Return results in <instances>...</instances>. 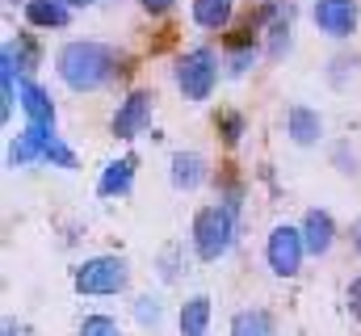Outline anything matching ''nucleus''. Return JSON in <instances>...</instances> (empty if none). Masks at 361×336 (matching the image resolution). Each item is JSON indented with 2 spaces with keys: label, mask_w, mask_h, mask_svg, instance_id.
Returning a JSON list of instances; mask_svg holds the SVG:
<instances>
[{
  "label": "nucleus",
  "mask_w": 361,
  "mask_h": 336,
  "mask_svg": "<svg viewBox=\"0 0 361 336\" xmlns=\"http://www.w3.org/2000/svg\"><path fill=\"white\" fill-rule=\"evenodd\" d=\"M349 244H353V252L361 256V219H353V223H349Z\"/></svg>",
  "instance_id": "28"
},
{
  "label": "nucleus",
  "mask_w": 361,
  "mask_h": 336,
  "mask_svg": "<svg viewBox=\"0 0 361 336\" xmlns=\"http://www.w3.org/2000/svg\"><path fill=\"white\" fill-rule=\"evenodd\" d=\"M21 118L34 122V126H55V101H51V88L38 84L34 76L21 80Z\"/></svg>",
  "instance_id": "14"
},
{
  "label": "nucleus",
  "mask_w": 361,
  "mask_h": 336,
  "mask_svg": "<svg viewBox=\"0 0 361 336\" xmlns=\"http://www.w3.org/2000/svg\"><path fill=\"white\" fill-rule=\"evenodd\" d=\"M302 240H307V256L311 260H324L328 252L336 248V219H332V210H324V206H311L307 215H302Z\"/></svg>",
  "instance_id": "11"
},
{
  "label": "nucleus",
  "mask_w": 361,
  "mask_h": 336,
  "mask_svg": "<svg viewBox=\"0 0 361 336\" xmlns=\"http://www.w3.org/2000/svg\"><path fill=\"white\" fill-rule=\"evenodd\" d=\"M214 131H219V139H223L227 148H240V139H244L248 122H244V114H240V109H223V114L214 118Z\"/></svg>",
  "instance_id": "23"
},
{
  "label": "nucleus",
  "mask_w": 361,
  "mask_h": 336,
  "mask_svg": "<svg viewBox=\"0 0 361 336\" xmlns=\"http://www.w3.org/2000/svg\"><path fill=\"white\" fill-rule=\"evenodd\" d=\"M42 164L63 168V172H76V168H80V156H76V148L55 131V135H51V143H47V152H42Z\"/></svg>",
  "instance_id": "22"
},
{
  "label": "nucleus",
  "mask_w": 361,
  "mask_h": 336,
  "mask_svg": "<svg viewBox=\"0 0 361 336\" xmlns=\"http://www.w3.org/2000/svg\"><path fill=\"white\" fill-rule=\"evenodd\" d=\"M302 260H307V240H302V227L298 223H277L265 236V265H269L273 277H298L302 273Z\"/></svg>",
  "instance_id": "5"
},
{
  "label": "nucleus",
  "mask_w": 361,
  "mask_h": 336,
  "mask_svg": "<svg viewBox=\"0 0 361 336\" xmlns=\"http://www.w3.org/2000/svg\"><path fill=\"white\" fill-rule=\"evenodd\" d=\"M357 72H361V55L357 51H336V55L328 59V68H324V80L332 84L336 92H345L349 84L357 80Z\"/></svg>",
  "instance_id": "19"
},
{
  "label": "nucleus",
  "mask_w": 361,
  "mask_h": 336,
  "mask_svg": "<svg viewBox=\"0 0 361 336\" xmlns=\"http://www.w3.org/2000/svg\"><path fill=\"white\" fill-rule=\"evenodd\" d=\"M72 4H63V0H25L21 4V17H25V25L30 30H42V34H51V30H68L72 25Z\"/></svg>",
  "instance_id": "13"
},
{
  "label": "nucleus",
  "mask_w": 361,
  "mask_h": 336,
  "mask_svg": "<svg viewBox=\"0 0 361 336\" xmlns=\"http://www.w3.org/2000/svg\"><path fill=\"white\" fill-rule=\"evenodd\" d=\"M235 240H240V210L235 206L206 202V206L193 210V219H189V252L202 265L223 260L227 252L235 248Z\"/></svg>",
  "instance_id": "2"
},
{
  "label": "nucleus",
  "mask_w": 361,
  "mask_h": 336,
  "mask_svg": "<svg viewBox=\"0 0 361 336\" xmlns=\"http://www.w3.org/2000/svg\"><path fill=\"white\" fill-rule=\"evenodd\" d=\"M206 181H210V160H206L202 152L180 148V152L169 156V185H173L177 193H197Z\"/></svg>",
  "instance_id": "9"
},
{
  "label": "nucleus",
  "mask_w": 361,
  "mask_h": 336,
  "mask_svg": "<svg viewBox=\"0 0 361 336\" xmlns=\"http://www.w3.org/2000/svg\"><path fill=\"white\" fill-rule=\"evenodd\" d=\"M0 336H30V332H25V328H21L17 320H4V328H0Z\"/></svg>",
  "instance_id": "29"
},
{
  "label": "nucleus",
  "mask_w": 361,
  "mask_h": 336,
  "mask_svg": "<svg viewBox=\"0 0 361 336\" xmlns=\"http://www.w3.org/2000/svg\"><path fill=\"white\" fill-rule=\"evenodd\" d=\"M311 21L324 38L332 42H349L357 34L361 4L357 0H311Z\"/></svg>",
  "instance_id": "7"
},
{
  "label": "nucleus",
  "mask_w": 361,
  "mask_h": 336,
  "mask_svg": "<svg viewBox=\"0 0 361 336\" xmlns=\"http://www.w3.org/2000/svg\"><path fill=\"white\" fill-rule=\"evenodd\" d=\"M219 76H227V72H223V55H219L214 47H206V42L180 51L177 64H173V84H177V92L189 105L210 101L214 88H219Z\"/></svg>",
  "instance_id": "3"
},
{
  "label": "nucleus",
  "mask_w": 361,
  "mask_h": 336,
  "mask_svg": "<svg viewBox=\"0 0 361 336\" xmlns=\"http://www.w3.org/2000/svg\"><path fill=\"white\" fill-rule=\"evenodd\" d=\"M63 4H72V8H92L97 0H63Z\"/></svg>",
  "instance_id": "30"
},
{
  "label": "nucleus",
  "mask_w": 361,
  "mask_h": 336,
  "mask_svg": "<svg viewBox=\"0 0 361 336\" xmlns=\"http://www.w3.org/2000/svg\"><path fill=\"white\" fill-rule=\"evenodd\" d=\"M126 68V55L109 42H97V38H72L55 51V76L63 88L89 97V92H101L118 80Z\"/></svg>",
  "instance_id": "1"
},
{
  "label": "nucleus",
  "mask_w": 361,
  "mask_h": 336,
  "mask_svg": "<svg viewBox=\"0 0 361 336\" xmlns=\"http://www.w3.org/2000/svg\"><path fill=\"white\" fill-rule=\"evenodd\" d=\"M135 172H139V160H135L130 152L118 156V160H105L101 176H97V198H105V202L130 198V189H135Z\"/></svg>",
  "instance_id": "12"
},
{
  "label": "nucleus",
  "mask_w": 361,
  "mask_h": 336,
  "mask_svg": "<svg viewBox=\"0 0 361 336\" xmlns=\"http://www.w3.org/2000/svg\"><path fill=\"white\" fill-rule=\"evenodd\" d=\"M0 59H4V64H13L21 76H34V68L42 64V47H38V38H34V34H25V30H21V34H8V38H4Z\"/></svg>",
  "instance_id": "15"
},
{
  "label": "nucleus",
  "mask_w": 361,
  "mask_h": 336,
  "mask_svg": "<svg viewBox=\"0 0 361 336\" xmlns=\"http://www.w3.org/2000/svg\"><path fill=\"white\" fill-rule=\"evenodd\" d=\"M281 126H286V139H290L294 148H319V143H324V131H328L324 114H319L315 105H307V101L286 105Z\"/></svg>",
  "instance_id": "8"
},
{
  "label": "nucleus",
  "mask_w": 361,
  "mask_h": 336,
  "mask_svg": "<svg viewBox=\"0 0 361 336\" xmlns=\"http://www.w3.org/2000/svg\"><path fill=\"white\" fill-rule=\"evenodd\" d=\"M130 316H135V324H139V328L160 332V324H164V299H160V294H152V290H143V294H135Z\"/></svg>",
  "instance_id": "20"
},
{
  "label": "nucleus",
  "mask_w": 361,
  "mask_h": 336,
  "mask_svg": "<svg viewBox=\"0 0 361 336\" xmlns=\"http://www.w3.org/2000/svg\"><path fill=\"white\" fill-rule=\"evenodd\" d=\"M210 324H214L210 294H189L177 311V332L180 336H210Z\"/></svg>",
  "instance_id": "16"
},
{
  "label": "nucleus",
  "mask_w": 361,
  "mask_h": 336,
  "mask_svg": "<svg viewBox=\"0 0 361 336\" xmlns=\"http://www.w3.org/2000/svg\"><path fill=\"white\" fill-rule=\"evenodd\" d=\"M8 4H25V0H8Z\"/></svg>",
  "instance_id": "31"
},
{
  "label": "nucleus",
  "mask_w": 361,
  "mask_h": 336,
  "mask_svg": "<svg viewBox=\"0 0 361 336\" xmlns=\"http://www.w3.org/2000/svg\"><path fill=\"white\" fill-rule=\"evenodd\" d=\"M345 299H349V316H353V320L361 324V277H353V282H349Z\"/></svg>",
  "instance_id": "26"
},
{
  "label": "nucleus",
  "mask_w": 361,
  "mask_h": 336,
  "mask_svg": "<svg viewBox=\"0 0 361 336\" xmlns=\"http://www.w3.org/2000/svg\"><path fill=\"white\" fill-rule=\"evenodd\" d=\"M51 135H55V126H34V122H25L13 139H8V168H30V164H42V152H47V143H51Z\"/></svg>",
  "instance_id": "10"
},
{
  "label": "nucleus",
  "mask_w": 361,
  "mask_h": 336,
  "mask_svg": "<svg viewBox=\"0 0 361 336\" xmlns=\"http://www.w3.org/2000/svg\"><path fill=\"white\" fill-rule=\"evenodd\" d=\"M227 336H277V316L269 307H240L227 324Z\"/></svg>",
  "instance_id": "18"
},
{
  "label": "nucleus",
  "mask_w": 361,
  "mask_h": 336,
  "mask_svg": "<svg viewBox=\"0 0 361 336\" xmlns=\"http://www.w3.org/2000/svg\"><path fill=\"white\" fill-rule=\"evenodd\" d=\"M76 336H122V324H118L109 311H89V316L80 320Z\"/></svg>",
  "instance_id": "24"
},
{
  "label": "nucleus",
  "mask_w": 361,
  "mask_h": 336,
  "mask_svg": "<svg viewBox=\"0 0 361 336\" xmlns=\"http://www.w3.org/2000/svg\"><path fill=\"white\" fill-rule=\"evenodd\" d=\"M72 290L80 299H118L130 290V260L122 252H97L72 269Z\"/></svg>",
  "instance_id": "4"
},
{
  "label": "nucleus",
  "mask_w": 361,
  "mask_h": 336,
  "mask_svg": "<svg viewBox=\"0 0 361 336\" xmlns=\"http://www.w3.org/2000/svg\"><path fill=\"white\" fill-rule=\"evenodd\" d=\"M180 269H185V244H164V248L156 252V277L164 282V286H177L180 282Z\"/></svg>",
  "instance_id": "21"
},
{
  "label": "nucleus",
  "mask_w": 361,
  "mask_h": 336,
  "mask_svg": "<svg viewBox=\"0 0 361 336\" xmlns=\"http://www.w3.org/2000/svg\"><path fill=\"white\" fill-rule=\"evenodd\" d=\"M332 164H336L341 176H357V148H353V139H341L332 148Z\"/></svg>",
  "instance_id": "25"
},
{
  "label": "nucleus",
  "mask_w": 361,
  "mask_h": 336,
  "mask_svg": "<svg viewBox=\"0 0 361 336\" xmlns=\"http://www.w3.org/2000/svg\"><path fill=\"white\" fill-rule=\"evenodd\" d=\"M152 118H156V92L152 88H130L118 101L114 118H109V135L122 139V143H130V139H139V135L152 131Z\"/></svg>",
  "instance_id": "6"
},
{
  "label": "nucleus",
  "mask_w": 361,
  "mask_h": 336,
  "mask_svg": "<svg viewBox=\"0 0 361 336\" xmlns=\"http://www.w3.org/2000/svg\"><path fill=\"white\" fill-rule=\"evenodd\" d=\"M173 4H177V0H139V8H143V13H152V17L173 13Z\"/></svg>",
  "instance_id": "27"
},
{
  "label": "nucleus",
  "mask_w": 361,
  "mask_h": 336,
  "mask_svg": "<svg viewBox=\"0 0 361 336\" xmlns=\"http://www.w3.org/2000/svg\"><path fill=\"white\" fill-rule=\"evenodd\" d=\"M189 17L206 34H223L235 21V0H189Z\"/></svg>",
  "instance_id": "17"
}]
</instances>
